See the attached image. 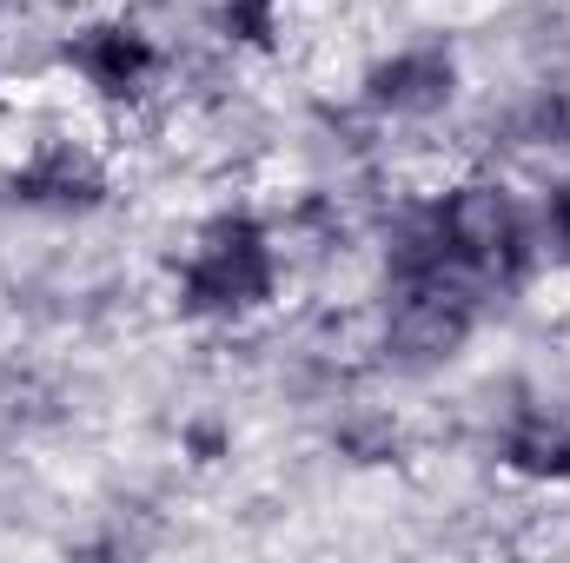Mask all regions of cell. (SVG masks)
Instances as JSON below:
<instances>
[{
  "label": "cell",
  "mask_w": 570,
  "mask_h": 563,
  "mask_svg": "<svg viewBox=\"0 0 570 563\" xmlns=\"http://www.w3.org/2000/svg\"><path fill=\"white\" fill-rule=\"evenodd\" d=\"M279 259H273V233L246 213H219L199 226V239L186 246L179 266V305L193 318H246L273 298Z\"/></svg>",
  "instance_id": "6da1fadb"
},
{
  "label": "cell",
  "mask_w": 570,
  "mask_h": 563,
  "mask_svg": "<svg viewBox=\"0 0 570 563\" xmlns=\"http://www.w3.org/2000/svg\"><path fill=\"white\" fill-rule=\"evenodd\" d=\"M219 27H226L233 40H246V47H273L279 13H273V0H226V7H219Z\"/></svg>",
  "instance_id": "9c48e42d"
},
{
  "label": "cell",
  "mask_w": 570,
  "mask_h": 563,
  "mask_svg": "<svg viewBox=\"0 0 570 563\" xmlns=\"http://www.w3.org/2000/svg\"><path fill=\"white\" fill-rule=\"evenodd\" d=\"M7 192L20 206H33V213H94L107 199V172L94 166V152H80L73 140H53L7 179Z\"/></svg>",
  "instance_id": "8992f818"
},
{
  "label": "cell",
  "mask_w": 570,
  "mask_h": 563,
  "mask_svg": "<svg viewBox=\"0 0 570 563\" xmlns=\"http://www.w3.org/2000/svg\"><path fill=\"white\" fill-rule=\"evenodd\" d=\"M518 134L531 146H570V93H538L531 113L518 120Z\"/></svg>",
  "instance_id": "ba28073f"
},
{
  "label": "cell",
  "mask_w": 570,
  "mask_h": 563,
  "mask_svg": "<svg viewBox=\"0 0 570 563\" xmlns=\"http://www.w3.org/2000/svg\"><path fill=\"white\" fill-rule=\"evenodd\" d=\"M544 246L570 259V179H558L551 192H544Z\"/></svg>",
  "instance_id": "30bf717a"
},
{
  "label": "cell",
  "mask_w": 570,
  "mask_h": 563,
  "mask_svg": "<svg viewBox=\"0 0 570 563\" xmlns=\"http://www.w3.org/2000/svg\"><path fill=\"white\" fill-rule=\"evenodd\" d=\"M451 93H458V60L444 47H399L365 73V100L392 120H431L451 107Z\"/></svg>",
  "instance_id": "5b68a950"
},
{
  "label": "cell",
  "mask_w": 570,
  "mask_h": 563,
  "mask_svg": "<svg viewBox=\"0 0 570 563\" xmlns=\"http://www.w3.org/2000/svg\"><path fill=\"white\" fill-rule=\"evenodd\" d=\"M504 464L518 477H538V484H570V418L551 412H524L504 431Z\"/></svg>",
  "instance_id": "52a82bcc"
},
{
  "label": "cell",
  "mask_w": 570,
  "mask_h": 563,
  "mask_svg": "<svg viewBox=\"0 0 570 563\" xmlns=\"http://www.w3.org/2000/svg\"><path fill=\"white\" fill-rule=\"evenodd\" d=\"M67 67L94 93H107V100H134L146 80L159 73V47H153V33H140L134 20H94V27H80L67 40Z\"/></svg>",
  "instance_id": "277c9868"
},
{
  "label": "cell",
  "mask_w": 570,
  "mask_h": 563,
  "mask_svg": "<svg viewBox=\"0 0 570 563\" xmlns=\"http://www.w3.org/2000/svg\"><path fill=\"white\" fill-rule=\"evenodd\" d=\"M438 233L451 266L471 285H511L531 259V226L524 206L511 199V186L498 179H464L438 199Z\"/></svg>",
  "instance_id": "7a4b0ae2"
},
{
  "label": "cell",
  "mask_w": 570,
  "mask_h": 563,
  "mask_svg": "<svg viewBox=\"0 0 570 563\" xmlns=\"http://www.w3.org/2000/svg\"><path fill=\"white\" fill-rule=\"evenodd\" d=\"M471 325H478V285L458 266L412 273L392 285V305H385V358L405 372H431L464 352Z\"/></svg>",
  "instance_id": "3957f363"
}]
</instances>
